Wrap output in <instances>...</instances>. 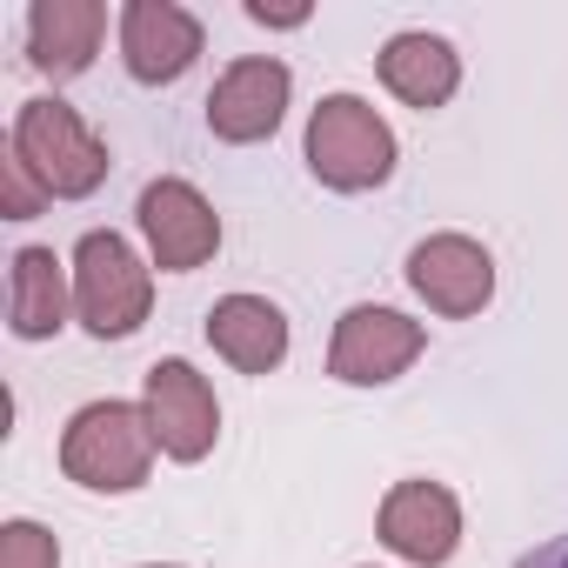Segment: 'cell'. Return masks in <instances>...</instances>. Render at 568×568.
Returning <instances> with one entry per match:
<instances>
[{
	"mask_svg": "<svg viewBox=\"0 0 568 568\" xmlns=\"http://www.w3.org/2000/svg\"><path fill=\"white\" fill-rule=\"evenodd\" d=\"M302 161L322 187L368 194L395 174L402 148H395V128L362 94H322V108L308 114V134H302Z\"/></svg>",
	"mask_w": 568,
	"mask_h": 568,
	"instance_id": "6da1fadb",
	"label": "cell"
},
{
	"mask_svg": "<svg viewBox=\"0 0 568 568\" xmlns=\"http://www.w3.org/2000/svg\"><path fill=\"white\" fill-rule=\"evenodd\" d=\"M154 468V428L134 402H88L61 428V475L88 495H134Z\"/></svg>",
	"mask_w": 568,
	"mask_h": 568,
	"instance_id": "7a4b0ae2",
	"label": "cell"
},
{
	"mask_svg": "<svg viewBox=\"0 0 568 568\" xmlns=\"http://www.w3.org/2000/svg\"><path fill=\"white\" fill-rule=\"evenodd\" d=\"M8 148L34 168V181L54 201H88L108 181V141L81 121V108H68L61 94H34L14 108V134Z\"/></svg>",
	"mask_w": 568,
	"mask_h": 568,
	"instance_id": "3957f363",
	"label": "cell"
},
{
	"mask_svg": "<svg viewBox=\"0 0 568 568\" xmlns=\"http://www.w3.org/2000/svg\"><path fill=\"white\" fill-rule=\"evenodd\" d=\"M154 308V274L114 227H88L74 241V315L94 342H128Z\"/></svg>",
	"mask_w": 568,
	"mask_h": 568,
	"instance_id": "277c9868",
	"label": "cell"
},
{
	"mask_svg": "<svg viewBox=\"0 0 568 568\" xmlns=\"http://www.w3.org/2000/svg\"><path fill=\"white\" fill-rule=\"evenodd\" d=\"M422 348H428V328H422V322H408L402 308L362 302V308H348V315L335 322L328 375H335L342 388H388V382H402V375L422 362Z\"/></svg>",
	"mask_w": 568,
	"mask_h": 568,
	"instance_id": "5b68a950",
	"label": "cell"
},
{
	"mask_svg": "<svg viewBox=\"0 0 568 568\" xmlns=\"http://www.w3.org/2000/svg\"><path fill=\"white\" fill-rule=\"evenodd\" d=\"M141 415H148L154 448L168 462H201L214 448V435H221V402H214L207 375L194 362H181V355H168V362H154L141 375Z\"/></svg>",
	"mask_w": 568,
	"mask_h": 568,
	"instance_id": "8992f818",
	"label": "cell"
},
{
	"mask_svg": "<svg viewBox=\"0 0 568 568\" xmlns=\"http://www.w3.org/2000/svg\"><path fill=\"white\" fill-rule=\"evenodd\" d=\"M288 94H295L288 61H274V54H241V61L221 68V81H214V94H207V134L227 141V148L274 141V128L288 121Z\"/></svg>",
	"mask_w": 568,
	"mask_h": 568,
	"instance_id": "52a82bcc",
	"label": "cell"
},
{
	"mask_svg": "<svg viewBox=\"0 0 568 568\" xmlns=\"http://www.w3.org/2000/svg\"><path fill=\"white\" fill-rule=\"evenodd\" d=\"M141 234H148V254L161 274H194L214 261L221 247V214L207 207V194L181 174H161L141 187V207H134Z\"/></svg>",
	"mask_w": 568,
	"mask_h": 568,
	"instance_id": "ba28073f",
	"label": "cell"
},
{
	"mask_svg": "<svg viewBox=\"0 0 568 568\" xmlns=\"http://www.w3.org/2000/svg\"><path fill=\"white\" fill-rule=\"evenodd\" d=\"M408 288L442 322H468L495 302V254L475 234H428L408 254Z\"/></svg>",
	"mask_w": 568,
	"mask_h": 568,
	"instance_id": "9c48e42d",
	"label": "cell"
},
{
	"mask_svg": "<svg viewBox=\"0 0 568 568\" xmlns=\"http://www.w3.org/2000/svg\"><path fill=\"white\" fill-rule=\"evenodd\" d=\"M375 535H382L402 561L442 568V561L462 548V501H455V488H442V481H428V475H408V481H395V488L382 495Z\"/></svg>",
	"mask_w": 568,
	"mask_h": 568,
	"instance_id": "30bf717a",
	"label": "cell"
},
{
	"mask_svg": "<svg viewBox=\"0 0 568 568\" xmlns=\"http://www.w3.org/2000/svg\"><path fill=\"white\" fill-rule=\"evenodd\" d=\"M207 48V28L181 8V0H128L121 8V68L141 88L181 81Z\"/></svg>",
	"mask_w": 568,
	"mask_h": 568,
	"instance_id": "8fae6325",
	"label": "cell"
},
{
	"mask_svg": "<svg viewBox=\"0 0 568 568\" xmlns=\"http://www.w3.org/2000/svg\"><path fill=\"white\" fill-rule=\"evenodd\" d=\"M108 34V8L101 0H34L28 8V61L48 81H74L94 68Z\"/></svg>",
	"mask_w": 568,
	"mask_h": 568,
	"instance_id": "7c38bea8",
	"label": "cell"
},
{
	"mask_svg": "<svg viewBox=\"0 0 568 568\" xmlns=\"http://www.w3.org/2000/svg\"><path fill=\"white\" fill-rule=\"evenodd\" d=\"M207 348L241 375H274L288 362V315L267 295H221L207 308Z\"/></svg>",
	"mask_w": 568,
	"mask_h": 568,
	"instance_id": "4fadbf2b",
	"label": "cell"
},
{
	"mask_svg": "<svg viewBox=\"0 0 568 568\" xmlns=\"http://www.w3.org/2000/svg\"><path fill=\"white\" fill-rule=\"evenodd\" d=\"M375 74H382V88H388L402 108L435 114V108H448L455 88H462V54H455L442 34L408 28V34H395V41L375 54Z\"/></svg>",
	"mask_w": 568,
	"mask_h": 568,
	"instance_id": "5bb4252c",
	"label": "cell"
},
{
	"mask_svg": "<svg viewBox=\"0 0 568 568\" xmlns=\"http://www.w3.org/2000/svg\"><path fill=\"white\" fill-rule=\"evenodd\" d=\"M74 288H68V267L54 247H14L8 261V328L21 342H54L68 328Z\"/></svg>",
	"mask_w": 568,
	"mask_h": 568,
	"instance_id": "9a60e30c",
	"label": "cell"
},
{
	"mask_svg": "<svg viewBox=\"0 0 568 568\" xmlns=\"http://www.w3.org/2000/svg\"><path fill=\"white\" fill-rule=\"evenodd\" d=\"M0 568H61V541L21 515V521L0 528Z\"/></svg>",
	"mask_w": 568,
	"mask_h": 568,
	"instance_id": "2e32d148",
	"label": "cell"
},
{
	"mask_svg": "<svg viewBox=\"0 0 568 568\" xmlns=\"http://www.w3.org/2000/svg\"><path fill=\"white\" fill-rule=\"evenodd\" d=\"M48 201H54V194L34 181V168H28V161L8 148V161H0V207H8V221H34Z\"/></svg>",
	"mask_w": 568,
	"mask_h": 568,
	"instance_id": "e0dca14e",
	"label": "cell"
},
{
	"mask_svg": "<svg viewBox=\"0 0 568 568\" xmlns=\"http://www.w3.org/2000/svg\"><path fill=\"white\" fill-rule=\"evenodd\" d=\"M247 21L254 28H302L308 8H267V0H247Z\"/></svg>",
	"mask_w": 568,
	"mask_h": 568,
	"instance_id": "ac0fdd59",
	"label": "cell"
},
{
	"mask_svg": "<svg viewBox=\"0 0 568 568\" xmlns=\"http://www.w3.org/2000/svg\"><path fill=\"white\" fill-rule=\"evenodd\" d=\"M515 568H568V535H548V541H535Z\"/></svg>",
	"mask_w": 568,
	"mask_h": 568,
	"instance_id": "d6986e66",
	"label": "cell"
},
{
	"mask_svg": "<svg viewBox=\"0 0 568 568\" xmlns=\"http://www.w3.org/2000/svg\"><path fill=\"white\" fill-rule=\"evenodd\" d=\"M148 568H174V561H148Z\"/></svg>",
	"mask_w": 568,
	"mask_h": 568,
	"instance_id": "ffe728a7",
	"label": "cell"
}]
</instances>
